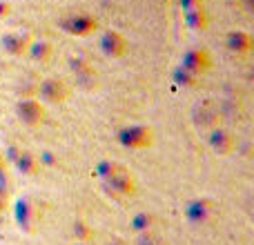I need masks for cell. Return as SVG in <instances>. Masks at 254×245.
Instances as JSON below:
<instances>
[{
  "label": "cell",
  "instance_id": "2e32d148",
  "mask_svg": "<svg viewBox=\"0 0 254 245\" xmlns=\"http://www.w3.org/2000/svg\"><path fill=\"white\" fill-rule=\"evenodd\" d=\"M225 45L234 54H250L252 49V36L248 31H230L225 36Z\"/></svg>",
  "mask_w": 254,
  "mask_h": 245
},
{
  "label": "cell",
  "instance_id": "5bb4252c",
  "mask_svg": "<svg viewBox=\"0 0 254 245\" xmlns=\"http://www.w3.org/2000/svg\"><path fill=\"white\" fill-rule=\"evenodd\" d=\"M69 67L76 76H78V83L83 87H92L96 85V69L92 67V62L85 56H71L69 58Z\"/></svg>",
  "mask_w": 254,
  "mask_h": 245
},
{
  "label": "cell",
  "instance_id": "ba28073f",
  "mask_svg": "<svg viewBox=\"0 0 254 245\" xmlns=\"http://www.w3.org/2000/svg\"><path fill=\"white\" fill-rule=\"evenodd\" d=\"M36 94H38L40 101L47 103V105H61V103H65L67 98H69V87H67V83L61 78H45V80H40Z\"/></svg>",
  "mask_w": 254,
  "mask_h": 245
},
{
  "label": "cell",
  "instance_id": "d6986e66",
  "mask_svg": "<svg viewBox=\"0 0 254 245\" xmlns=\"http://www.w3.org/2000/svg\"><path fill=\"white\" fill-rule=\"evenodd\" d=\"M174 80H176V85H181V87H196V85L201 83V76L190 71V69H185V67L181 65L174 69Z\"/></svg>",
  "mask_w": 254,
  "mask_h": 245
},
{
  "label": "cell",
  "instance_id": "ac0fdd59",
  "mask_svg": "<svg viewBox=\"0 0 254 245\" xmlns=\"http://www.w3.org/2000/svg\"><path fill=\"white\" fill-rule=\"evenodd\" d=\"M154 225H156V216L149 214V212H138L136 216H131V230L136 234L149 232V230H154Z\"/></svg>",
  "mask_w": 254,
  "mask_h": 245
},
{
  "label": "cell",
  "instance_id": "7402d4cb",
  "mask_svg": "<svg viewBox=\"0 0 254 245\" xmlns=\"http://www.w3.org/2000/svg\"><path fill=\"white\" fill-rule=\"evenodd\" d=\"M38 163H40V165H49V167H54V165L58 163V158L54 156L52 152H47V149H45V152L38 156Z\"/></svg>",
  "mask_w": 254,
  "mask_h": 245
},
{
  "label": "cell",
  "instance_id": "30bf717a",
  "mask_svg": "<svg viewBox=\"0 0 254 245\" xmlns=\"http://www.w3.org/2000/svg\"><path fill=\"white\" fill-rule=\"evenodd\" d=\"M98 45H101V52L105 54L107 58H123L127 52V40L121 31L116 29H105L98 38Z\"/></svg>",
  "mask_w": 254,
  "mask_h": 245
},
{
  "label": "cell",
  "instance_id": "6da1fadb",
  "mask_svg": "<svg viewBox=\"0 0 254 245\" xmlns=\"http://www.w3.org/2000/svg\"><path fill=\"white\" fill-rule=\"evenodd\" d=\"M116 140L127 149H145L154 143V131L147 125H125L116 131Z\"/></svg>",
  "mask_w": 254,
  "mask_h": 245
},
{
  "label": "cell",
  "instance_id": "e0dca14e",
  "mask_svg": "<svg viewBox=\"0 0 254 245\" xmlns=\"http://www.w3.org/2000/svg\"><path fill=\"white\" fill-rule=\"evenodd\" d=\"M185 22H188V27L190 29H194V31L205 29L210 20H207V11H205V7H203V2L185 9Z\"/></svg>",
  "mask_w": 254,
  "mask_h": 245
},
{
  "label": "cell",
  "instance_id": "8992f818",
  "mask_svg": "<svg viewBox=\"0 0 254 245\" xmlns=\"http://www.w3.org/2000/svg\"><path fill=\"white\" fill-rule=\"evenodd\" d=\"M237 134H234L232 129H228V127H212V129H207V147L212 149L214 154H219V156H230V154L237 149Z\"/></svg>",
  "mask_w": 254,
  "mask_h": 245
},
{
  "label": "cell",
  "instance_id": "ffe728a7",
  "mask_svg": "<svg viewBox=\"0 0 254 245\" xmlns=\"http://www.w3.org/2000/svg\"><path fill=\"white\" fill-rule=\"evenodd\" d=\"M71 230H74L76 241H92L94 239V230L89 228V223L83 219H76L74 225H71Z\"/></svg>",
  "mask_w": 254,
  "mask_h": 245
},
{
  "label": "cell",
  "instance_id": "484cf974",
  "mask_svg": "<svg viewBox=\"0 0 254 245\" xmlns=\"http://www.w3.org/2000/svg\"><path fill=\"white\" fill-rule=\"evenodd\" d=\"M74 245H92V243H89V241H76Z\"/></svg>",
  "mask_w": 254,
  "mask_h": 245
},
{
  "label": "cell",
  "instance_id": "277c9868",
  "mask_svg": "<svg viewBox=\"0 0 254 245\" xmlns=\"http://www.w3.org/2000/svg\"><path fill=\"white\" fill-rule=\"evenodd\" d=\"M192 122L198 129H212L221 122V105L214 98H201L192 110Z\"/></svg>",
  "mask_w": 254,
  "mask_h": 245
},
{
  "label": "cell",
  "instance_id": "3957f363",
  "mask_svg": "<svg viewBox=\"0 0 254 245\" xmlns=\"http://www.w3.org/2000/svg\"><path fill=\"white\" fill-rule=\"evenodd\" d=\"M56 27L69 36H89L98 29V20L89 13H69L56 20Z\"/></svg>",
  "mask_w": 254,
  "mask_h": 245
},
{
  "label": "cell",
  "instance_id": "7c38bea8",
  "mask_svg": "<svg viewBox=\"0 0 254 245\" xmlns=\"http://www.w3.org/2000/svg\"><path fill=\"white\" fill-rule=\"evenodd\" d=\"M181 65H183L185 69L194 71V74L203 76L212 67V56L207 49L194 47V49H188V52L183 54V62H181Z\"/></svg>",
  "mask_w": 254,
  "mask_h": 245
},
{
  "label": "cell",
  "instance_id": "9c48e42d",
  "mask_svg": "<svg viewBox=\"0 0 254 245\" xmlns=\"http://www.w3.org/2000/svg\"><path fill=\"white\" fill-rule=\"evenodd\" d=\"M31 43V34L29 31H22V29H11V31H4L0 36V49L9 56H22L27 52Z\"/></svg>",
  "mask_w": 254,
  "mask_h": 245
},
{
  "label": "cell",
  "instance_id": "d4e9b609",
  "mask_svg": "<svg viewBox=\"0 0 254 245\" xmlns=\"http://www.w3.org/2000/svg\"><path fill=\"white\" fill-rule=\"evenodd\" d=\"M105 245H127V243L123 241V239H112V241H107Z\"/></svg>",
  "mask_w": 254,
  "mask_h": 245
},
{
  "label": "cell",
  "instance_id": "603a6c76",
  "mask_svg": "<svg viewBox=\"0 0 254 245\" xmlns=\"http://www.w3.org/2000/svg\"><path fill=\"white\" fill-rule=\"evenodd\" d=\"M11 16V2H7V0H0V20L2 18Z\"/></svg>",
  "mask_w": 254,
  "mask_h": 245
},
{
  "label": "cell",
  "instance_id": "8fae6325",
  "mask_svg": "<svg viewBox=\"0 0 254 245\" xmlns=\"http://www.w3.org/2000/svg\"><path fill=\"white\" fill-rule=\"evenodd\" d=\"M16 223L20 230L25 232H34L36 223H38V212H36V205L29 196H20L16 201Z\"/></svg>",
  "mask_w": 254,
  "mask_h": 245
},
{
  "label": "cell",
  "instance_id": "44dd1931",
  "mask_svg": "<svg viewBox=\"0 0 254 245\" xmlns=\"http://www.w3.org/2000/svg\"><path fill=\"white\" fill-rule=\"evenodd\" d=\"M134 245H165V241H163L154 230H149V232H140L138 237H136Z\"/></svg>",
  "mask_w": 254,
  "mask_h": 245
},
{
  "label": "cell",
  "instance_id": "5b68a950",
  "mask_svg": "<svg viewBox=\"0 0 254 245\" xmlns=\"http://www.w3.org/2000/svg\"><path fill=\"white\" fill-rule=\"evenodd\" d=\"M216 214H219V205H216L210 196L192 198V201L185 205V216H188V221H192V223H196V225L210 223V221H214Z\"/></svg>",
  "mask_w": 254,
  "mask_h": 245
},
{
  "label": "cell",
  "instance_id": "7a4b0ae2",
  "mask_svg": "<svg viewBox=\"0 0 254 245\" xmlns=\"http://www.w3.org/2000/svg\"><path fill=\"white\" fill-rule=\"evenodd\" d=\"M103 185H105V189L110 194H114V196H131V194L136 192L134 176H131L129 172H127V167H123L121 163L103 179Z\"/></svg>",
  "mask_w": 254,
  "mask_h": 245
},
{
  "label": "cell",
  "instance_id": "4fadbf2b",
  "mask_svg": "<svg viewBox=\"0 0 254 245\" xmlns=\"http://www.w3.org/2000/svg\"><path fill=\"white\" fill-rule=\"evenodd\" d=\"M9 161L13 163V167H16L20 174H36V172L40 170V163L38 158L34 156V154L25 152V149H18V147H11L7 152Z\"/></svg>",
  "mask_w": 254,
  "mask_h": 245
},
{
  "label": "cell",
  "instance_id": "9a60e30c",
  "mask_svg": "<svg viewBox=\"0 0 254 245\" xmlns=\"http://www.w3.org/2000/svg\"><path fill=\"white\" fill-rule=\"evenodd\" d=\"M27 56L31 58L34 62H40V65H45V62L52 61L54 56V43L47 38H31L29 47H27Z\"/></svg>",
  "mask_w": 254,
  "mask_h": 245
},
{
  "label": "cell",
  "instance_id": "cb8c5ba5",
  "mask_svg": "<svg viewBox=\"0 0 254 245\" xmlns=\"http://www.w3.org/2000/svg\"><path fill=\"white\" fill-rule=\"evenodd\" d=\"M203 0H181V7L183 9H190V7H194V4H201Z\"/></svg>",
  "mask_w": 254,
  "mask_h": 245
},
{
  "label": "cell",
  "instance_id": "52a82bcc",
  "mask_svg": "<svg viewBox=\"0 0 254 245\" xmlns=\"http://www.w3.org/2000/svg\"><path fill=\"white\" fill-rule=\"evenodd\" d=\"M47 116L45 103H40L38 98H22L16 103V119L25 127H38Z\"/></svg>",
  "mask_w": 254,
  "mask_h": 245
}]
</instances>
